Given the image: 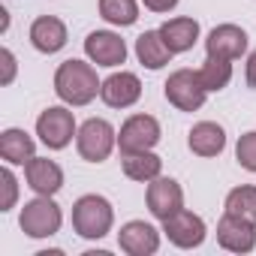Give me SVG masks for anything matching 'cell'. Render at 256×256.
<instances>
[{
    "instance_id": "9",
    "label": "cell",
    "mask_w": 256,
    "mask_h": 256,
    "mask_svg": "<svg viewBox=\"0 0 256 256\" xmlns=\"http://www.w3.org/2000/svg\"><path fill=\"white\" fill-rule=\"evenodd\" d=\"M163 232L169 235V241L175 247H184V250H193L205 241V223L202 217H196L193 211H175L172 217L163 220Z\"/></svg>"
},
{
    "instance_id": "5",
    "label": "cell",
    "mask_w": 256,
    "mask_h": 256,
    "mask_svg": "<svg viewBox=\"0 0 256 256\" xmlns=\"http://www.w3.org/2000/svg\"><path fill=\"white\" fill-rule=\"evenodd\" d=\"M36 136H40V142H42L46 148H52V151L66 148V145L72 142V136H76V118H72V112L64 108V106L46 108V112L36 118Z\"/></svg>"
},
{
    "instance_id": "29",
    "label": "cell",
    "mask_w": 256,
    "mask_h": 256,
    "mask_svg": "<svg viewBox=\"0 0 256 256\" xmlns=\"http://www.w3.org/2000/svg\"><path fill=\"white\" fill-rule=\"evenodd\" d=\"M247 84H250V88H256V52L247 58Z\"/></svg>"
},
{
    "instance_id": "17",
    "label": "cell",
    "mask_w": 256,
    "mask_h": 256,
    "mask_svg": "<svg viewBox=\"0 0 256 256\" xmlns=\"http://www.w3.org/2000/svg\"><path fill=\"white\" fill-rule=\"evenodd\" d=\"M187 142H190V151L193 154H199V157H217L226 148V133H223L220 124L202 120V124H196L193 130H190V139Z\"/></svg>"
},
{
    "instance_id": "4",
    "label": "cell",
    "mask_w": 256,
    "mask_h": 256,
    "mask_svg": "<svg viewBox=\"0 0 256 256\" xmlns=\"http://www.w3.org/2000/svg\"><path fill=\"white\" fill-rule=\"evenodd\" d=\"M18 223H22L24 235H30V238H52L60 229L64 214L52 202V196H36L34 202H24Z\"/></svg>"
},
{
    "instance_id": "23",
    "label": "cell",
    "mask_w": 256,
    "mask_h": 256,
    "mask_svg": "<svg viewBox=\"0 0 256 256\" xmlns=\"http://www.w3.org/2000/svg\"><path fill=\"white\" fill-rule=\"evenodd\" d=\"M100 16L108 24L130 28L139 18V6H136V0H100Z\"/></svg>"
},
{
    "instance_id": "11",
    "label": "cell",
    "mask_w": 256,
    "mask_h": 256,
    "mask_svg": "<svg viewBox=\"0 0 256 256\" xmlns=\"http://www.w3.org/2000/svg\"><path fill=\"white\" fill-rule=\"evenodd\" d=\"M100 96H102V102L112 106V108H130V106L142 96V82H139L136 72H124V70H120V72H114V76H108V78L102 82Z\"/></svg>"
},
{
    "instance_id": "26",
    "label": "cell",
    "mask_w": 256,
    "mask_h": 256,
    "mask_svg": "<svg viewBox=\"0 0 256 256\" xmlns=\"http://www.w3.org/2000/svg\"><path fill=\"white\" fill-rule=\"evenodd\" d=\"M0 181H4V202H0V211H10L16 205V196H18V181L10 169L0 172Z\"/></svg>"
},
{
    "instance_id": "7",
    "label": "cell",
    "mask_w": 256,
    "mask_h": 256,
    "mask_svg": "<svg viewBox=\"0 0 256 256\" xmlns=\"http://www.w3.org/2000/svg\"><path fill=\"white\" fill-rule=\"evenodd\" d=\"M160 142V124L151 114H133L126 118L120 133H118V145L120 154H136V151H151Z\"/></svg>"
},
{
    "instance_id": "24",
    "label": "cell",
    "mask_w": 256,
    "mask_h": 256,
    "mask_svg": "<svg viewBox=\"0 0 256 256\" xmlns=\"http://www.w3.org/2000/svg\"><path fill=\"white\" fill-rule=\"evenodd\" d=\"M226 214H235L241 220L256 223V187H235L226 196Z\"/></svg>"
},
{
    "instance_id": "8",
    "label": "cell",
    "mask_w": 256,
    "mask_h": 256,
    "mask_svg": "<svg viewBox=\"0 0 256 256\" xmlns=\"http://www.w3.org/2000/svg\"><path fill=\"white\" fill-rule=\"evenodd\" d=\"M84 54L96 66H120L126 60V42L112 30H94L84 40Z\"/></svg>"
},
{
    "instance_id": "15",
    "label": "cell",
    "mask_w": 256,
    "mask_h": 256,
    "mask_svg": "<svg viewBox=\"0 0 256 256\" xmlns=\"http://www.w3.org/2000/svg\"><path fill=\"white\" fill-rule=\"evenodd\" d=\"M24 178H28V187L36 193V196H54L60 187H64V172L54 160L48 157H34L28 166H24Z\"/></svg>"
},
{
    "instance_id": "14",
    "label": "cell",
    "mask_w": 256,
    "mask_h": 256,
    "mask_svg": "<svg viewBox=\"0 0 256 256\" xmlns=\"http://www.w3.org/2000/svg\"><path fill=\"white\" fill-rule=\"evenodd\" d=\"M205 52L211 58H226V60H235L247 52V34L238 28V24H220L208 34L205 40Z\"/></svg>"
},
{
    "instance_id": "10",
    "label": "cell",
    "mask_w": 256,
    "mask_h": 256,
    "mask_svg": "<svg viewBox=\"0 0 256 256\" xmlns=\"http://www.w3.org/2000/svg\"><path fill=\"white\" fill-rule=\"evenodd\" d=\"M217 241L232 253H250L256 247V223L241 220L235 214H223L217 223Z\"/></svg>"
},
{
    "instance_id": "1",
    "label": "cell",
    "mask_w": 256,
    "mask_h": 256,
    "mask_svg": "<svg viewBox=\"0 0 256 256\" xmlns=\"http://www.w3.org/2000/svg\"><path fill=\"white\" fill-rule=\"evenodd\" d=\"M100 88L102 82L96 78V70L84 60H64L54 72V94L66 106H88Z\"/></svg>"
},
{
    "instance_id": "2",
    "label": "cell",
    "mask_w": 256,
    "mask_h": 256,
    "mask_svg": "<svg viewBox=\"0 0 256 256\" xmlns=\"http://www.w3.org/2000/svg\"><path fill=\"white\" fill-rule=\"evenodd\" d=\"M114 223V211L102 196H82L72 205V229L82 238H102Z\"/></svg>"
},
{
    "instance_id": "18",
    "label": "cell",
    "mask_w": 256,
    "mask_h": 256,
    "mask_svg": "<svg viewBox=\"0 0 256 256\" xmlns=\"http://www.w3.org/2000/svg\"><path fill=\"white\" fill-rule=\"evenodd\" d=\"M160 36L166 40V46L172 48V54H181V52H190L199 40V22L196 18H169L163 28H160Z\"/></svg>"
},
{
    "instance_id": "21",
    "label": "cell",
    "mask_w": 256,
    "mask_h": 256,
    "mask_svg": "<svg viewBox=\"0 0 256 256\" xmlns=\"http://www.w3.org/2000/svg\"><path fill=\"white\" fill-rule=\"evenodd\" d=\"M120 163H124V175L133 181H154V178H160V169H163V160L151 151L124 154Z\"/></svg>"
},
{
    "instance_id": "19",
    "label": "cell",
    "mask_w": 256,
    "mask_h": 256,
    "mask_svg": "<svg viewBox=\"0 0 256 256\" xmlns=\"http://www.w3.org/2000/svg\"><path fill=\"white\" fill-rule=\"evenodd\" d=\"M136 58L142 66L148 70H160L172 60V48L166 46V40L160 36V30H145L139 40H136Z\"/></svg>"
},
{
    "instance_id": "16",
    "label": "cell",
    "mask_w": 256,
    "mask_h": 256,
    "mask_svg": "<svg viewBox=\"0 0 256 256\" xmlns=\"http://www.w3.org/2000/svg\"><path fill=\"white\" fill-rule=\"evenodd\" d=\"M30 42L42 54H54L66 46V24L54 16H40L30 24Z\"/></svg>"
},
{
    "instance_id": "20",
    "label": "cell",
    "mask_w": 256,
    "mask_h": 256,
    "mask_svg": "<svg viewBox=\"0 0 256 256\" xmlns=\"http://www.w3.org/2000/svg\"><path fill=\"white\" fill-rule=\"evenodd\" d=\"M0 157L10 166H28L34 160V139L24 130H4L0 133Z\"/></svg>"
},
{
    "instance_id": "3",
    "label": "cell",
    "mask_w": 256,
    "mask_h": 256,
    "mask_svg": "<svg viewBox=\"0 0 256 256\" xmlns=\"http://www.w3.org/2000/svg\"><path fill=\"white\" fill-rule=\"evenodd\" d=\"M118 142V133H114V126L102 118H90L82 124V130L76 133V145H78V154L88 160V163H102L112 148Z\"/></svg>"
},
{
    "instance_id": "13",
    "label": "cell",
    "mask_w": 256,
    "mask_h": 256,
    "mask_svg": "<svg viewBox=\"0 0 256 256\" xmlns=\"http://www.w3.org/2000/svg\"><path fill=\"white\" fill-rule=\"evenodd\" d=\"M181 208H184V193H181L178 181H172V178H154L148 184V211L157 220H166V217H172Z\"/></svg>"
},
{
    "instance_id": "12",
    "label": "cell",
    "mask_w": 256,
    "mask_h": 256,
    "mask_svg": "<svg viewBox=\"0 0 256 256\" xmlns=\"http://www.w3.org/2000/svg\"><path fill=\"white\" fill-rule=\"evenodd\" d=\"M118 244H120L124 253H130V256H151L160 247V232L151 223H145V220H130L126 226H120Z\"/></svg>"
},
{
    "instance_id": "6",
    "label": "cell",
    "mask_w": 256,
    "mask_h": 256,
    "mask_svg": "<svg viewBox=\"0 0 256 256\" xmlns=\"http://www.w3.org/2000/svg\"><path fill=\"white\" fill-rule=\"evenodd\" d=\"M163 90H166V100H169L175 108H181V112H196V108H202V102H205V96H208V90L202 88L196 70H175V72L166 78Z\"/></svg>"
},
{
    "instance_id": "25",
    "label": "cell",
    "mask_w": 256,
    "mask_h": 256,
    "mask_svg": "<svg viewBox=\"0 0 256 256\" xmlns=\"http://www.w3.org/2000/svg\"><path fill=\"white\" fill-rule=\"evenodd\" d=\"M235 157L238 163L247 169V172H256V130L253 133H244L235 145Z\"/></svg>"
},
{
    "instance_id": "27",
    "label": "cell",
    "mask_w": 256,
    "mask_h": 256,
    "mask_svg": "<svg viewBox=\"0 0 256 256\" xmlns=\"http://www.w3.org/2000/svg\"><path fill=\"white\" fill-rule=\"evenodd\" d=\"M4 66H6V72H4V78H0V82L10 84V82H12V76H16V54H12L10 48H4Z\"/></svg>"
},
{
    "instance_id": "22",
    "label": "cell",
    "mask_w": 256,
    "mask_h": 256,
    "mask_svg": "<svg viewBox=\"0 0 256 256\" xmlns=\"http://www.w3.org/2000/svg\"><path fill=\"white\" fill-rule=\"evenodd\" d=\"M196 72H199L202 88L211 94V90H223V88L229 84V78H232V64H229L226 58H211V54H208V60H205Z\"/></svg>"
},
{
    "instance_id": "28",
    "label": "cell",
    "mask_w": 256,
    "mask_h": 256,
    "mask_svg": "<svg viewBox=\"0 0 256 256\" xmlns=\"http://www.w3.org/2000/svg\"><path fill=\"white\" fill-rule=\"evenodd\" d=\"M142 4L151 10V12H169L178 6V0H142Z\"/></svg>"
}]
</instances>
